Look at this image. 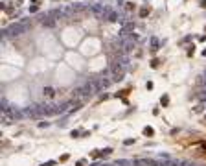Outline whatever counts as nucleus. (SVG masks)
<instances>
[{
    "label": "nucleus",
    "instance_id": "1",
    "mask_svg": "<svg viewBox=\"0 0 206 166\" xmlns=\"http://www.w3.org/2000/svg\"><path fill=\"white\" fill-rule=\"evenodd\" d=\"M26 24H28L26 20L20 22V24H13V26H9L6 31H2V35H13V37H15V35H20V33L26 31Z\"/></svg>",
    "mask_w": 206,
    "mask_h": 166
},
{
    "label": "nucleus",
    "instance_id": "2",
    "mask_svg": "<svg viewBox=\"0 0 206 166\" xmlns=\"http://www.w3.org/2000/svg\"><path fill=\"white\" fill-rule=\"evenodd\" d=\"M123 70H125V63H112L111 72H112V79H122L123 78Z\"/></svg>",
    "mask_w": 206,
    "mask_h": 166
},
{
    "label": "nucleus",
    "instance_id": "3",
    "mask_svg": "<svg viewBox=\"0 0 206 166\" xmlns=\"http://www.w3.org/2000/svg\"><path fill=\"white\" fill-rule=\"evenodd\" d=\"M134 166H157V163L149 159H140V161H134Z\"/></svg>",
    "mask_w": 206,
    "mask_h": 166
},
{
    "label": "nucleus",
    "instance_id": "4",
    "mask_svg": "<svg viewBox=\"0 0 206 166\" xmlns=\"http://www.w3.org/2000/svg\"><path fill=\"white\" fill-rule=\"evenodd\" d=\"M42 92H44V96H46V98H53V96H55V91H53L52 87H44V91H42Z\"/></svg>",
    "mask_w": 206,
    "mask_h": 166
},
{
    "label": "nucleus",
    "instance_id": "5",
    "mask_svg": "<svg viewBox=\"0 0 206 166\" xmlns=\"http://www.w3.org/2000/svg\"><path fill=\"white\" fill-rule=\"evenodd\" d=\"M109 85H111L109 79H98V87H99V89H107Z\"/></svg>",
    "mask_w": 206,
    "mask_h": 166
},
{
    "label": "nucleus",
    "instance_id": "6",
    "mask_svg": "<svg viewBox=\"0 0 206 166\" xmlns=\"http://www.w3.org/2000/svg\"><path fill=\"white\" fill-rule=\"evenodd\" d=\"M160 166H181L179 163H173V161H168V163H162Z\"/></svg>",
    "mask_w": 206,
    "mask_h": 166
},
{
    "label": "nucleus",
    "instance_id": "7",
    "mask_svg": "<svg viewBox=\"0 0 206 166\" xmlns=\"http://www.w3.org/2000/svg\"><path fill=\"white\" fill-rule=\"evenodd\" d=\"M53 24H55V22H53L52 18H48V20H44V26H53Z\"/></svg>",
    "mask_w": 206,
    "mask_h": 166
},
{
    "label": "nucleus",
    "instance_id": "8",
    "mask_svg": "<svg viewBox=\"0 0 206 166\" xmlns=\"http://www.w3.org/2000/svg\"><path fill=\"white\" fill-rule=\"evenodd\" d=\"M144 133H146V135H149V137H151V135H153V129H151V128H146V129H144Z\"/></svg>",
    "mask_w": 206,
    "mask_h": 166
}]
</instances>
